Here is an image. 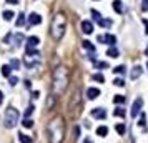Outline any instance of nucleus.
Instances as JSON below:
<instances>
[{"mask_svg": "<svg viewBox=\"0 0 148 143\" xmlns=\"http://www.w3.org/2000/svg\"><path fill=\"white\" fill-rule=\"evenodd\" d=\"M141 10H143V12H148V0H143V5H141Z\"/></svg>", "mask_w": 148, "mask_h": 143, "instance_id": "f704fd0d", "label": "nucleus"}, {"mask_svg": "<svg viewBox=\"0 0 148 143\" xmlns=\"http://www.w3.org/2000/svg\"><path fill=\"white\" fill-rule=\"evenodd\" d=\"M93 63H95L97 68H108V63H105V62H97V60H93Z\"/></svg>", "mask_w": 148, "mask_h": 143, "instance_id": "393cba45", "label": "nucleus"}, {"mask_svg": "<svg viewBox=\"0 0 148 143\" xmlns=\"http://www.w3.org/2000/svg\"><path fill=\"white\" fill-rule=\"evenodd\" d=\"M115 130H117V133L118 135H125V132H127V126H125V123H117V126H115Z\"/></svg>", "mask_w": 148, "mask_h": 143, "instance_id": "dca6fc26", "label": "nucleus"}, {"mask_svg": "<svg viewBox=\"0 0 148 143\" xmlns=\"http://www.w3.org/2000/svg\"><path fill=\"white\" fill-rule=\"evenodd\" d=\"M87 96H88V100H95V98H98L100 96V90L97 86H92L87 90Z\"/></svg>", "mask_w": 148, "mask_h": 143, "instance_id": "9d476101", "label": "nucleus"}, {"mask_svg": "<svg viewBox=\"0 0 148 143\" xmlns=\"http://www.w3.org/2000/svg\"><path fill=\"white\" fill-rule=\"evenodd\" d=\"M23 126H25V128H32V126H33V122H32V120H29V116L23 120Z\"/></svg>", "mask_w": 148, "mask_h": 143, "instance_id": "7c9ffc66", "label": "nucleus"}, {"mask_svg": "<svg viewBox=\"0 0 148 143\" xmlns=\"http://www.w3.org/2000/svg\"><path fill=\"white\" fill-rule=\"evenodd\" d=\"M113 72H115V73H118V75H125V72H127V67H125V65H118V67L113 68Z\"/></svg>", "mask_w": 148, "mask_h": 143, "instance_id": "aec40b11", "label": "nucleus"}, {"mask_svg": "<svg viewBox=\"0 0 148 143\" xmlns=\"http://www.w3.org/2000/svg\"><path fill=\"white\" fill-rule=\"evenodd\" d=\"M52 105H53V96L48 100V108H52Z\"/></svg>", "mask_w": 148, "mask_h": 143, "instance_id": "e433bc0d", "label": "nucleus"}, {"mask_svg": "<svg viewBox=\"0 0 148 143\" xmlns=\"http://www.w3.org/2000/svg\"><path fill=\"white\" fill-rule=\"evenodd\" d=\"M93 78H95L97 82H100V83H103V82H105V78H103V75H102V73H97Z\"/></svg>", "mask_w": 148, "mask_h": 143, "instance_id": "2f4dec72", "label": "nucleus"}, {"mask_svg": "<svg viewBox=\"0 0 148 143\" xmlns=\"http://www.w3.org/2000/svg\"><path fill=\"white\" fill-rule=\"evenodd\" d=\"M97 40H98V42H102V43L105 42L107 45H115V43H117V38H115V35H110V33H107V35H98V37H97Z\"/></svg>", "mask_w": 148, "mask_h": 143, "instance_id": "0eeeda50", "label": "nucleus"}, {"mask_svg": "<svg viewBox=\"0 0 148 143\" xmlns=\"http://www.w3.org/2000/svg\"><path fill=\"white\" fill-rule=\"evenodd\" d=\"M92 17H93V20H95V22L98 23L100 27H105V29H108V27H111V20H105V19H102L100 12H97L95 9L92 10Z\"/></svg>", "mask_w": 148, "mask_h": 143, "instance_id": "39448f33", "label": "nucleus"}, {"mask_svg": "<svg viewBox=\"0 0 148 143\" xmlns=\"http://www.w3.org/2000/svg\"><path fill=\"white\" fill-rule=\"evenodd\" d=\"M68 70L65 67H57L53 70V93L63 95L68 86Z\"/></svg>", "mask_w": 148, "mask_h": 143, "instance_id": "f257e3e1", "label": "nucleus"}, {"mask_svg": "<svg viewBox=\"0 0 148 143\" xmlns=\"http://www.w3.org/2000/svg\"><path fill=\"white\" fill-rule=\"evenodd\" d=\"M13 37H15V43H13V45H15V47H20L22 42H23V35H22V33H17V35H13Z\"/></svg>", "mask_w": 148, "mask_h": 143, "instance_id": "412c9836", "label": "nucleus"}, {"mask_svg": "<svg viewBox=\"0 0 148 143\" xmlns=\"http://www.w3.org/2000/svg\"><path fill=\"white\" fill-rule=\"evenodd\" d=\"M65 30H67V17H65V13L58 12V13H55L53 19H52L50 35H52V38H53L55 42H58V40H62Z\"/></svg>", "mask_w": 148, "mask_h": 143, "instance_id": "f03ea898", "label": "nucleus"}, {"mask_svg": "<svg viewBox=\"0 0 148 143\" xmlns=\"http://www.w3.org/2000/svg\"><path fill=\"white\" fill-rule=\"evenodd\" d=\"M113 103H117V105L125 103V96H123V95H115V98H113Z\"/></svg>", "mask_w": 148, "mask_h": 143, "instance_id": "4be33fe9", "label": "nucleus"}, {"mask_svg": "<svg viewBox=\"0 0 148 143\" xmlns=\"http://www.w3.org/2000/svg\"><path fill=\"white\" fill-rule=\"evenodd\" d=\"M38 43H40L38 37H30L29 40H27V48H35Z\"/></svg>", "mask_w": 148, "mask_h": 143, "instance_id": "f8f14e48", "label": "nucleus"}, {"mask_svg": "<svg viewBox=\"0 0 148 143\" xmlns=\"http://www.w3.org/2000/svg\"><path fill=\"white\" fill-rule=\"evenodd\" d=\"M107 55H108V57H111V58H117V57H118V50L115 48V45H110V48L107 50Z\"/></svg>", "mask_w": 148, "mask_h": 143, "instance_id": "2eb2a0df", "label": "nucleus"}, {"mask_svg": "<svg viewBox=\"0 0 148 143\" xmlns=\"http://www.w3.org/2000/svg\"><path fill=\"white\" fill-rule=\"evenodd\" d=\"M7 78H9V83L12 86H15L17 83H19V78H17V76H12V75H10V76H7Z\"/></svg>", "mask_w": 148, "mask_h": 143, "instance_id": "bb28decb", "label": "nucleus"}, {"mask_svg": "<svg viewBox=\"0 0 148 143\" xmlns=\"http://www.w3.org/2000/svg\"><path fill=\"white\" fill-rule=\"evenodd\" d=\"M92 116L97 118V120H103V118H107V112L103 108H93L92 110Z\"/></svg>", "mask_w": 148, "mask_h": 143, "instance_id": "6e6552de", "label": "nucleus"}, {"mask_svg": "<svg viewBox=\"0 0 148 143\" xmlns=\"http://www.w3.org/2000/svg\"><path fill=\"white\" fill-rule=\"evenodd\" d=\"M107 133H108V128L107 126H98L97 128V135L98 136H107Z\"/></svg>", "mask_w": 148, "mask_h": 143, "instance_id": "6ab92c4d", "label": "nucleus"}, {"mask_svg": "<svg viewBox=\"0 0 148 143\" xmlns=\"http://www.w3.org/2000/svg\"><path fill=\"white\" fill-rule=\"evenodd\" d=\"M111 5H113V9H115V12H117V13H120V15L123 13V10H125V9H123V5H121V2H120V0H115Z\"/></svg>", "mask_w": 148, "mask_h": 143, "instance_id": "4468645a", "label": "nucleus"}, {"mask_svg": "<svg viewBox=\"0 0 148 143\" xmlns=\"http://www.w3.org/2000/svg\"><path fill=\"white\" fill-rule=\"evenodd\" d=\"M113 115H115V116H123V118H125V110H123L121 106H117L115 112H113Z\"/></svg>", "mask_w": 148, "mask_h": 143, "instance_id": "5701e85b", "label": "nucleus"}, {"mask_svg": "<svg viewBox=\"0 0 148 143\" xmlns=\"http://www.w3.org/2000/svg\"><path fill=\"white\" fill-rule=\"evenodd\" d=\"M10 67L13 68V70H19V67H20V62L17 60V58H12V60H10Z\"/></svg>", "mask_w": 148, "mask_h": 143, "instance_id": "b1692460", "label": "nucleus"}, {"mask_svg": "<svg viewBox=\"0 0 148 143\" xmlns=\"http://www.w3.org/2000/svg\"><path fill=\"white\" fill-rule=\"evenodd\" d=\"M19 112L13 108V106H9L7 110H5V115H3V125L7 126V128H13V126H17L19 123Z\"/></svg>", "mask_w": 148, "mask_h": 143, "instance_id": "20e7f679", "label": "nucleus"}, {"mask_svg": "<svg viewBox=\"0 0 148 143\" xmlns=\"http://www.w3.org/2000/svg\"><path fill=\"white\" fill-rule=\"evenodd\" d=\"M113 85L115 86H123L125 85V80H123V78H115V80H113Z\"/></svg>", "mask_w": 148, "mask_h": 143, "instance_id": "c85d7f7f", "label": "nucleus"}, {"mask_svg": "<svg viewBox=\"0 0 148 143\" xmlns=\"http://www.w3.org/2000/svg\"><path fill=\"white\" fill-rule=\"evenodd\" d=\"M33 110H35V108H33V105H30L29 108L25 110V116H30V115L33 113Z\"/></svg>", "mask_w": 148, "mask_h": 143, "instance_id": "473e14b6", "label": "nucleus"}, {"mask_svg": "<svg viewBox=\"0 0 148 143\" xmlns=\"http://www.w3.org/2000/svg\"><path fill=\"white\" fill-rule=\"evenodd\" d=\"M40 22H42V17H40L38 13H30L29 15V23L30 25H38Z\"/></svg>", "mask_w": 148, "mask_h": 143, "instance_id": "9b49d317", "label": "nucleus"}, {"mask_svg": "<svg viewBox=\"0 0 148 143\" xmlns=\"http://www.w3.org/2000/svg\"><path fill=\"white\" fill-rule=\"evenodd\" d=\"M145 55H147V57H148V47H147V50H145Z\"/></svg>", "mask_w": 148, "mask_h": 143, "instance_id": "58836bf2", "label": "nucleus"}, {"mask_svg": "<svg viewBox=\"0 0 148 143\" xmlns=\"http://www.w3.org/2000/svg\"><path fill=\"white\" fill-rule=\"evenodd\" d=\"M23 23H25V15H23V13H20L19 19H17V25H19V27H22Z\"/></svg>", "mask_w": 148, "mask_h": 143, "instance_id": "c756f323", "label": "nucleus"}, {"mask_svg": "<svg viewBox=\"0 0 148 143\" xmlns=\"http://www.w3.org/2000/svg\"><path fill=\"white\" fill-rule=\"evenodd\" d=\"M3 19H5V20H12V19H13V12L5 10V12H3Z\"/></svg>", "mask_w": 148, "mask_h": 143, "instance_id": "cd10ccee", "label": "nucleus"}, {"mask_svg": "<svg viewBox=\"0 0 148 143\" xmlns=\"http://www.w3.org/2000/svg\"><path fill=\"white\" fill-rule=\"evenodd\" d=\"M80 27H82V32H83V33H87V35H90V33L93 32V23L88 22V20H83Z\"/></svg>", "mask_w": 148, "mask_h": 143, "instance_id": "1a4fd4ad", "label": "nucleus"}, {"mask_svg": "<svg viewBox=\"0 0 148 143\" xmlns=\"http://www.w3.org/2000/svg\"><path fill=\"white\" fill-rule=\"evenodd\" d=\"M47 132H48V140L50 142H62L63 140V135H65V123H63V118L57 116L53 118L47 126Z\"/></svg>", "mask_w": 148, "mask_h": 143, "instance_id": "7ed1b4c3", "label": "nucleus"}, {"mask_svg": "<svg viewBox=\"0 0 148 143\" xmlns=\"http://www.w3.org/2000/svg\"><path fill=\"white\" fill-rule=\"evenodd\" d=\"M0 72H2L3 76H10L12 75V67H10V65H3V67L0 68Z\"/></svg>", "mask_w": 148, "mask_h": 143, "instance_id": "f3484780", "label": "nucleus"}, {"mask_svg": "<svg viewBox=\"0 0 148 143\" xmlns=\"http://www.w3.org/2000/svg\"><path fill=\"white\" fill-rule=\"evenodd\" d=\"M141 106H143V98H140L138 96V98L133 102V105H131V116H133V118H137V115H140Z\"/></svg>", "mask_w": 148, "mask_h": 143, "instance_id": "423d86ee", "label": "nucleus"}, {"mask_svg": "<svg viewBox=\"0 0 148 143\" xmlns=\"http://www.w3.org/2000/svg\"><path fill=\"white\" fill-rule=\"evenodd\" d=\"M140 75H141V67H140V65H135L130 76H131V80H137V78H140Z\"/></svg>", "mask_w": 148, "mask_h": 143, "instance_id": "ddd939ff", "label": "nucleus"}, {"mask_svg": "<svg viewBox=\"0 0 148 143\" xmlns=\"http://www.w3.org/2000/svg\"><path fill=\"white\" fill-rule=\"evenodd\" d=\"M82 47L87 48L88 52H95V47L92 45V42H88V40H83V42H82Z\"/></svg>", "mask_w": 148, "mask_h": 143, "instance_id": "a211bd4d", "label": "nucleus"}, {"mask_svg": "<svg viewBox=\"0 0 148 143\" xmlns=\"http://www.w3.org/2000/svg\"><path fill=\"white\" fill-rule=\"evenodd\" d=\"M20 0H5V3H9V5H17Z\"/></svg>", "mask_w": 148, "mask_h": 143, "instance_id": "c9c22d12", "label": "nucleus"}, {"mask_svg": "<svg viewBox=\"0 0 148 143\" xmlns=\"http://www.w3.org/2000/svg\"><path fill=\"white\" fill-rule=\"evenodd\" d=\"M141 113V112H140ZM140 126H145V113H141V116H140Z\"/></svg>", "mask_w": 148, "mask_h": 143, "instance_id": "72a5a7b5", "label": "nucleus"}, {"mask_svg": "<svg viewBox=\"0 0 148 143\" xmlns=\"http://www.w3.org/2000/svg\"><path fill=\"white\" fill-rule=\"evenodd\" d=\"M147 68H148V63H147Z\"/></svg>", "mask_w": 148, "mask_h": 143, "instance_id": "ea45409f", "label": "nucleus"}, {"mask_svg": "<svg viewBox=\"0 0 148 143\" xmlns=\"http://www.w3.org/2000/svg\"><path fill=\"white\" fill-rule=\"evenodd\" d=\"M2 102H3V92H0V105H2Z\"/></svg>", "mask_w": 148, "mask_h": 143, "instance_id": "4c0bfd02", "label": "nucleus"}, {"mask_svg": "<svg viewBox=\"0 0 148 143\" xmlns=\"http://www.w3.org/2000/svg\"><path fill=\"white\" fill-rule=\"evenodd\" d=\"M19 138H20V142H22V143H29V142H32V138H30V136H27V135H23V133H20V135H19Z\"/></svg>", "mask_w": 148, "mask_h": 143, "instance_id": "a878e982", "label": "nucleus"}]
</instances>
